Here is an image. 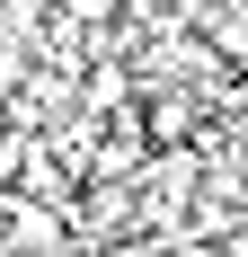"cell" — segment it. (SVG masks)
<instances>
[{"mask_svg": "<svg viewBox=\"0 0 248 257\" xmlns=\"http://www.w3.org/2000/svg\"><path fill=\"white\" fill-rule=\"evenodd\" d=\"M9 213H18V195H9V186H0V231H9Z\"/></svg>", "mask_w": 248, "mask_h": 257, "instance_id": "obj_3", "label": "cell"}, {"mask_svg": "<svg viewBox=\"0 0 248 257\" xmlns=\"http://www.w3.org/2000/svg\"><path fill=\"white\" fill-rule=\"evenodd\" d=\"M98 257H169V239H151V231H133V239H106Z\"/></svg>", "mask_w": 248, "mask_h": 257, "instance_id": "obj_2", "label": "cell"}, {"mask_svg": "<svg viewBox=\"0 0 248 257\" xmlns=\"http://www.w3.org/2000/svg\"><path fill=\"white\" fill-rule=\"evenodd\" d=\"M71 248V204H27L9 213V231H0V257H62Z\"/></svg>", "mask_w": 248, "mask_h": 257, "instance_id": "obj_1", "label": "cell"}]
</instances>
